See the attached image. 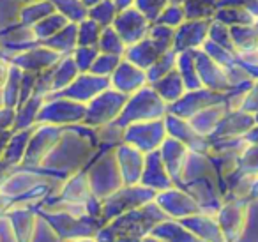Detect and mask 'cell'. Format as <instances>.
<instances>
[{
  "label": "cell",
  "instance_id": "cell-1",
  "mask_svg": "<svg viewBox=\"0 0 258 242\" xmlns=\"http://www.w3.org/2000/svg\"><path fill=\"white\" fill-rule=\"evenodd\" d=\"M85 170L89 175L92 195L101 202L124 186L120 168L115 157V147H99L97 154H94L90 159L89 168Z\"/></svg>",
  "mask_w": 258,
  "mask_h": 242
},
{
  "label": "cell",
  "instance_id": "cell-2",
  "mask_svg": "<svg viewBox=\"0 0 258 242\" xmlns=\"http://www.w3.org/2000/svg\"><path fill=\"white\" fill-rule=\"evenodd\" d=\"M166 113H168V104L158 96V92L151 85H145L127 97L124 110L115 122L120 128H125V126L135 124V122L163 118Z\"/></svg>",
  "mask_w": 258,
  "mask_h": 242
},
{
  "label": "cell",
  "instance_id": "cell-3",
  "mask_svg": "<svg viewBox=\"0 0 258 242\" xmlns=\"http://www.w3.org/2000/svg\"><path fill=\"white\" fill-rule=\"evenodd\" d=\"M158 193L152 189L145 188L142 184L137 186H122L120 189H117L115 193H111L110 196L103 200V209H101V219L103 223H110L111 219L122 216V214L135 210L138 207L145 205L149 202H154Z\"/></svg>",
  "mask_w": 258,
  "mask_h": 242
},
{
  "label": "cell",
  "instance_id": "cell-4",
  "mask_svg": "<svg viewBox=\"0 0 258 242\" xmlns=\"http://www.w3.org/2000/svg\"><path fill=\"white\" fill-rule=\"evenodd\" d=\"M87 113V104L68 99L60 96H46L44 104L37 115V124H51L68 128V126L82 124Z\"/></svg>",
  "mask_w": 258,
  "mask_h": 242
},
{
  "label": "cell",
  "instance_id": "cell-5",
  "mask_svg": "<svg viewBox=\"0 0 258 242\" xmlns=\"http://www.w3.org/2000/svg\"><path fill=\"white\" fill-rule=\"evenodd\" d=\"M127 97L129 96L111 89V87L103 90L90 103H87V113L83 118V124L90 126V128H101L104 124L115 122L124 110Z\"/></svg>",
  "mask_w": 258,
  "mask_h": 242
},
{
  "label": "cell",
  "instance_id": "cell-6",
  "mask_svg": "<svg viewBox=\"0 0 258 242\" xmlns=\"http://www.w3.org/2000/svg\"><path fill=\"white\" fill-rule=\"evenodd\" d=\"M166 136H168V133H166L165 117H163L156 118V120L135 122V124L125 126L122 142L137 147L142 152L149 154L158 150L161 147V143L166 140Z\"/></svg>",
  "mask_w": 258,
  "mask_h": 242
},
{
  "label": "cell",
  "instance_id": "cell-7",
  "mask_svg": "<svg viewBox=\"0 0 258 242\" xmlns=\"http://www.w3.org/2000/svg\"><path fill=\"white\" fill-rule=\"evenodd\" d=\"M48 223L55 228L62 240L71 242L82 237H96L103 228V221L92 216H73L68 212H51Z\"/></svg>",
  "mask_w": 258,
  "mask_h": 242
},
{
  "label": "cell",
  "instance_id": "cell-8",
  "mask_svg": "<svg viewBox=\"0 0 258 242\" xmlns=\"http://www.w3.org/2000/svg\"><path fill=\"white\" fill-rule=\"evenodd\" d=\"M247 203L249 200L246 198H225L216 212L225 242H237L240 238L247 221Z\"/></svg>",
  "mask_w": 258,
  "mask_h": 242
},
{
  "label": "cell",
  "instance_id": "cell-9",
  "mask_svg": "<svg viewBox=\"0 0 258 242\" xmlns=\"http://www.w3.org/2000/svg\"><path fill=\"white\" fill-rule=\"evenodd\" d=\"M152 22L144 15L142 11H138L137 8H127L124 11L117 13L111 27L115 29V32L120 36L122 43L125 46H133L138 41L145 39L149 36Z\"/></svg>",
  "mask_w": 258,
  "mask_h": 242
},
{
  "label": "cell",
  "instance_id": "cell-10",
  "mask_svg": "<svg viewBox=\"0 0 258 242\" xmlns=\"http://www.w3.org/2000/svg\"><path fill=\"white\" fill-rule=\"evenodd\" d=\"M62 135H64V128H60V126L41 124L30 136L23 163L30 164V166H37V164L44 163L58 143V140L62 138Z\"/></svg>",
  "mask_w": 258,
  "mask_h": 242
},
{
  "label": "cell",
  "instance_id": "cell-11",
  "mask_svg": "<svg viewBox=\"0 0 258 242\" xmlns=\"http://www.w3.org/2000/svg\"><path fill=\"white\" fill-rule=\"evenodd\" d=\"M154 202L159 205V209L170 217V219L180 221L187 216L202 212V207L198 205V202L189 195L187 191H184L179 186L161 191L156 195Z\"/></svg>",
  "mask_w": 258,
  "mask_h": 242
},
{
  "label": "cell",
  "instance_id": "cell-12",
  "mask_svg": "<svg viewBox=\"0 0 258 242\" xmlns=\"http://www.w3.org/2000/svg\"><path fill=\"white\" fill-rule=\"evenodd\" d=\"M218 103H225V94L214 92V90H209L205 87H202V89L197 90H187L179 101L168 104V113H173L182 118H191L198 111L204 110V108L212 106V104H218Z\"/></svg>",
  "mask_w": 258,
  "mask_h": 242
},
{
  "label": "cell",
  "instance_id": "cell-13",
  "mask_svg": "<svg viewBox=\"0 0 258 242\" xmlns=\"http://www.w3.org/2000/svg\"><path fill=\"white\" fill-rule=\"evenodd\" d=\"M106 89H110V78H108V76H97V75H92V73H80L71 85H68L64 90H60V92L48 94V96L68 97V99L87 104V103H90L97 94H101Z\"/></svg>",
  "mask_w": 258,
  "mask_h": 242
},
{
  "label": "cell",
  "instance_id": "cell-14",
  "mask_svg": "<svg viewBox=\"0 0 258 242\" xmlns=\"http://www.w3.org/2000/svg\"><path fill=\"white\" fill-rule=\"evenodd\" d=\"M165 124H166V133H168V136L182 142L191 152L209 156V152H211V140L195 131L193 126L189 124L187 118L177 117V115H173V113H166Z\"/></svg>",
  "mask_w": 258,
  "mask_h": 242
},
{
  "label": "cell",
  "instance_id": "cell-15",
  "mask_svg": "<svg viewBox=\"0 0 258 242\" xmlns=\"http://www.w3.org/2000/svg\"><path fill=\"white\" fill-rule=\"evenodd\" d=\"M60 58H62L60 53H57V51H53L51 48L39 43L37 46H30V48H27V50L20 51L18 55H15V57L11 58V64L20 68L22 71L39 75V73L53 68Z\"/></svg>",
  "mask_w": 258,
  "mask_h": 242
},
{
  "label": "cell",
  "instance_id": "cell-16",
  "mask_svg": "<svg viewBox=\"0 0 258 242\" xmlns=\"http://www.w3.org/2000/svg\"><path fill=\"white\" fill-rule=\"evenodd\" d=\"M115 157H117L118 168H120L124 186L140 184L145 166V152H142L137 147L129 145V143L122 142L115 147Z\"/></svg>",
  "mask_w": 258,
  "mask_h": 242
},
{
  "label": "cell",
  "instance_id": "cell-17",
  "mask_svg": "<svg viewBox=\"0 0 258 242\" xmlns=\"http://www.w3.org/2000/svg\"><path fill=\"white\" fill-rule=\"evenodd\" d=\"M170 48H173V41L156 39V37L147 36L145 39L138 41L137 44L129 46L124 53V58L147 71V69L151 68L152 64H156V60H158L165 51H168Z\"/></svg>",
  "mask_w": 258,
  "mask_h": 242
},
{
  "label": "cell",
  "instance_id": "cell-18",
  "mask_svg": "<svg viewBox=\"0 0 258 242\" xmlns=\"http://www.w3.org/2000/svg\"><path fill=\"white\" fill-rule=\"evenodd\" d=\"M193 55H195V66H197L198 76H200V82L205 89L221 94L230 90V82L226 78L225 68H221L218 62L212 60L202 48L193 50Z\"/></svg>",
  "mask_w": 258,
  "mask_h": 242
},
{
  "label": "cell",
  "instance_id": "cell-19",
  "mask_svg": "<svg viewBox=\"0 0 258 242\" xmlns=\"http://www.w3.org/2000/svg\"><path fill=\"white\" fill-rule=\"evenodd\" d=\"M145 85H149L147 71L135 66L133 62L125 60V58H122L120 64L113 71V75L110 76L111 89L118 90V92L125 94V96H131V94H135Z\"/></svg>",
  "mask_w": 258,
  "mask_h": 242
},
{
  "label": "cell",
  "instance_id": "cell-20",
  "mask_svg": "<svg viewBox=\"0 0 258 242\" xmlns=\"http://www.w3.org/2000/svg\"><path fill=\"white\" fill-rule=\"evenodd\" d=\"M209 27H211V20H186L182 25L175 29L173 50L186 51L202 48L207 41Z\"/></svg>",
  "mask_w": 258,
  "mask_h": 242
},
{
  "label": "cell",
  "instance_id": "cell-21",
  "mask_svg": "<svg viewBox=\"0 0 258 242\" xmlns=\"http://www.w3.org/2000/svg\"><path fill=\"white\" fill-rule=\"evenodd\" d=\"M158 150H159V156H161V161H163V164H165L166 171L170 173L172 180L175 182V186H179L191 150L187 149L182 142L172 138V136H166V140L161 143V147H159Z\"/></svg>",
  "mask_w": 258,
  "mask_h": 242
},
{
  "label": "cell",
  "instance_id": "cell-22",
  "mask_svg": "<svg viewBox=\"0 0 258 242\" xmlns=\"http://www.w3.org/2000/svg\"><path fill=\"white\" fill-rule=\"evenodd\" d=\"M254 122L253 113H247L242 110H228L225 113V117L219 120L218 128L214 129L209 140L214 142V140H225V138H240L249 131Z\"/></svg>",
  "mask_w": 258,
  "mask_h": 242
},
{
  "label": "cell",
  "instance_id": "cell-23",
  "mask_svg": "<svg viewBox=\"0 0 258 242\" xmlns=\"http://www.w3.org/2000/svg\"><path fill=\"white\" fill-rule=\"evenodd\" d=\"M140 184L149 189H152V191H156V193L166 191V189L175 186V182L172 180L170 173L166 171L165 164H163L161 156H159V150L145 154V166H144V173H142Z\"/></svg>",
  "mask_w": 258,
  "mask_h": 242
},
{
  "label": "cell",
  "instance_id": "cell-24",
  "mask_svg": "<svg viewBox=\"0 0 258 242\" xmlns=\"http://www.w3.org/2000/svg\"><path fill=\"white\" fill-rule=\"evenodd\" d=\"M58 191H60L58 193V202L80 203V205H85L94 196L92 189H90L87 170H78L76 173L69 175V177L62 182Z\"/></svg>",
  "mask_w": 258,
  "mask_h": 242
},
{
  "label": "cell",
  "instance_id": "cell-25",
  "mask_svg": "<svg viewBox=\"0 0 258 242\" xmlns=\"http://www.w3.org/2000/svg\"><path fill=\"white\" fill-rule=\"evenodd\" d=\"M180 223L204 242H225L223 231L219 228V223L214 214L198 212L180 219Z\"/></svg>",
  "mask_w": 258,
  "mask_h": 242
},
{
  "label": "cell",
  "instance_id": "cell-26",
  "mask_svg": "<svg viewBox=\"0 0 258 242\" xmlns=\"http://www.w3.org/2000/svg\"><path fill=\"white\" fill-rule=\"evenodd\" d=\"M80 75L76 62L73 55H66L62 57L53 68L48 69V78H50V94L60 92L68 85L75 82V78Z\"/></svg>",
  "mask_w": 258,
  "mask_h": 242
},
{
  "label": "cell",
  "instance_id": "cell-27",
  "mask_svg": "<svg viewBox=\"0 0 258 242\" xmlns=\"http://www.w3.org/2000/svg\"><path fill=\"white\" fill-rule=\"evenodd\" d=\"M228 111L225 103H218V104H212V106L204 108L202 111H198L197 115H193L189 120V124L193 126V129L197 133H200L202 136L209 138V136L214 133V129L218 128L219 120L225 117V113Z\"/></svg>",
  "mask_w": 258,
  "mask_h": 242
},
{
  "label": "cell",
  "instance_id": "cell-28",
  "mask_svg": "<svg viewBox=\"0 0 258 242\" xmlns=\"http://www.w3.org/2000/svg\"><path fill=\"white\" fill-rule=\"evenodd\" d=\"M149 85H151L152 89L158 92V96L161 97V99L165 101L166 104L175 103V101H179L180 97H182L184 94L187 92L186 85H184V82H182V78H180L177 68L173 69V71H170L166 76L159 78L158 82L149 83Z\"/></svg>",
  "mask_w": 258,
  "mask_h": 242
},
{
  "label": "cell",
  "instance_id": "cell-29",
  "mask_svg": "<svg viewBox=\"0 0 258 242\" xmlns=\"http://www.w3.org/2000/svg\"><path fill=\"white\" fill-rule=\"evenodd\" d=\"M151 233L163 238V240H166V242H204L202 238H198L193 231L187 230L180 221H175V219H165L163 223H159Z\"/></svg>",
  "mask_w": 258,
  "mask_h": 242
},
{
  "label": "cell",
  "instance_id": "cell-30",
  "mask_svg": "<svg viewBox=\"0 0 258 242\" xmlns=\"http://www.w3.org/2000/svg\"><path fill=\"white\" fill-rule=\"evenodd\" d=\"M41 44L51 48L53 51L60 53L62 57L71 55L73 51L76 50V46H78V23H75V22L68 23L60 32L51 36L50 39L43 41Z\"/></svg>",
  "mask_w": 258,
  "mask_h": 242
},
{
  "label": "cell",
  "instance_id": "cell-31",
  "mask_svg": "<svg viewBox=\"0 0 258 242\" xmlns=\"http://www.w3.org/2000/svg\"><path fill=\"white\" fill-rule=\"evenodd\" d=\"M43 104H44V96L43 94L34 92L32 96L25 101V103H22L18 106V113H16L15 128L13 129L20 131V129L32 128V126L37 122V115H39Z\"/></svg>",
  "mask_w": 258,
  "mask_h": 242
},
{
  "label": "cell",
  "instance_id": "cell-32",
  "mask_svg": "<svg viewBox=\"0 0 258 242\" xmlns=\"http://www.w3.org/2000/svg\"><path fill=\"white\" fill-rule=\"evenodd\" d=\"M34 133V128L20 129L15 135H11L8 145L4 150V161L8 164H20L23 163V157H25L27 147H29L30 136Z\"/></svg>",
  "mask_w": 258,
  "mask_h": 242
},
{
  "label": "cell",
  "instance_id": "cell-33",
  "mask_svg": "<svg viewBox=\"0 0 258 242\" xmlns=\"http://www.w3.org/2000/svg\"><path fill=\"white\" fill-rule=\"evenodd\" d=\"M68 23H71L66 18L62 13L55 11L51 15H48L46 18H43L41 22H37L36 25H32V32L36 37L37 43H43V41L50 39L51 36H55L57 32H60Z\"/></svg>",
  "mask_w": 258,
  "mask_h": 242
},
{
  "label": "cell",
  "instance_id": "cell-34",
  "mask_svg": "<svg viewBox=\"0 0 258 242\" xmlns=\"http://www.w3.org/2000/svg\"><path fill=\"white\" fill-rule=\"evenodd\" d=\"M55 11L57 9L50 0H36V2H30L20 9V23L25 27H32Z\"/></svg>",
  "mask_w": 258,
  "mask_h": 242
},
{
  "label": "cell",
  "instance_id": "cell-35",
  "mask_svg": "<svg viewBox=\"0 0 258 242\" xmlns=\"http://www.w3.org/2000/svg\"><path fill=\"white\" fill-rule=\"evenodd\" d=\"M22 76L23 71L16 66H11V71L2 87V101L8 108H18L20 104V90H22Z\"/></svg>",
  "mask_w": 258,
  "mask_h": 242
},
{
  "label": "cell",
  "instance_id": "cell-36",
  "mask_svg": "<svg viewBox=\"0 0 258 242\" xmlns=\"http://www.w3.org/2000/svg\"><path fill=\"white\" fill-rule=\"evenodd\" d=\"M182 8L186 20H209L219 9V0H186Z\"/></svg>",
  "mask_w": 258,
  "mask_h": 242
},
{
  "label": "cell",
  "instance_id": "cell-37",
  "mask_svg": "<svg viewBox=\"0 0 258 242\" xmlns=\"http://www.w3.org/2000/svg\"><path fill=\"white\" fill-rule=\"evenodd\" d=\"M177 55H179V51H175L173 48L165 51V53L156 60V64H152L151 68L147 69L149 83L158 82L159 78H163V76H166L170 71H173V69L177 68Z\"/></svg>",
  "mask_w": 258,
  "mask_h": 242
},
{
  "label": "cell",
  "instance_id": "cell-38",
  "mask_svg": "<svg viewBox=\"0 0 258 242\" xmlns=\"http://www.w3.org/2000/svg\"><path fill=\"white\" fill-rule=\"evenodd\" d=\"M117 8H115L113 0H101L97 4L90 6L89 11H87V18L97 22L101 27H110L113 23L115 16H117Z\"/></svg>",
  "mask_w": 258,
  "mask_h": 242
},
{
  "label": "cell",
  "instance_id": "cell-39",
  "mask_svg": "<svg viewBox=\"0 0 258 242\" xmlns=\"http://www.w3.org/2000/svg\"><path fill=\"white\" fill-rule=\"evenodd\" d=\"M97 48H99V51H103V53L118 55V57H124L125 50H127V46L122 43L120 36L115 32V29L111 25L103 29L101 37H99V43H97Z\"/></svg>",
  "mask_w": 258,
  "mask_h": 242
},
{
  "label": "cell",
  "instance_id": "cell-40",
  "mask_svg": "<svg viewBox=\"0 0 258 242\" xmlns=\"http://www.w3.org/2000/svg\"><path fill=\"white\" fill-rule=\"evenodd\" d=\"M103 27L90 18H85L78 23V46H97Z\"/></svg>",
  "mask_w": 258,
  "mask_h": 242
},
{
  "label": "cell",
  "instance_id": "cell-41",
  "mask_svg": "<svg viewBox=\"0 0 258 242\" xmlns=\"http://www.w3.org/2000/svg\"><path fill=\"white\" fill-rule=\"evenodd\" d=\"M237 242H258V200H249L247 203V221Z\"/></svg>",
  "mask_w": 258,
  "mask_h": 242
},
{
  "label": "cell",
  "instance_id": "cell-42",
  "mask_svg": "<svg viewBox=\"0 0 258 242\" xmlns=\"http://www.w3.org/2000/svg\"><path fill=\"white\" fill-rule=\"evenodd\" d=\"M122 58L124 57L99 51V55L96 57V60H94V64H92V68H90L89 73L97 75V76H108V78H110V76L113 75L115 69H117V66L120 64Z\"/></svg>",
  "mask_w": 258,
  "mask_h": 242
},
{
  "label": "cell",
  "instance_id": "cell-43",
  "mask_svg": "<svg viewBox=\"0 0 258 242\" xmlns=\"http://www.w3.org/2000/svg\"><path fill=\"white\" fill-rule=\"evenodd\" d=\"M237 171L244 175L258 177V145L247 143V147L242 150V154H240V157H239Z\"/></svg>",
  "mask_w": 258,
  "mask_h": 242
},
{
  "label": "cell",
  "instance_id": "cell-44",
  "mask_svg": "<svg viewBox=\"0 0 258 242\" xmlns=\"http://www.w3.org/2000/svg\"><path fill=\"white\" fill-rule=\"evenodd\" d=\"M184 22H186V13H184L182 4H168L163 9V13L158 16V20L154 23H161V25L177 29Z\"/></svg>",
  "mask_w": 258,
  "mask_h": 242
},
{
  "label": "cell",
  "instance_id": "cell-45",
  "mask_svg": "<svg viewBox=\"0 0 258 242\" xmlns=\"http://www.w3.org/2000/svg\"><path fill=\"white\" fill-rule=\"evenodd\" d=\"M73 58L76 62V68L80 73H89L92 68L94 60L99 55V48L97 46H76V50L73 51Z\"/></svg>",
  "mask_w": 258,
  "mask_h": 242
},
{
  "label": "cell",
  "instance_id": "cell-46",
  "mask_svg": "<svg viewBox=\"0 0 258 242\" xmlns=\"http://www.w3.org/2000/svg\"><path fill=\"white\" fill-rule=\"evenodd\" d=\"M170 4V0H135V8L142 11L152 23L158 20V16L163 13V9Z\"/></svg>",
  "mask_w": 258,
  "mask_h": 242
},
{
  "label": "cell",
  "instance_id": "cell-47",
  "mask_svg": "<svg viewBox=\"0 0 258 242\" xmlns=\"http://www.w3.org/2000/svg\"><path fill=\"white\" fill-rule=\"evenodd\" d=\"M240 110L247 111V113H256V111H258V80L253 83V85H251L249 92L246 94Z\"/></svg>",
  "mask_w": 258,
  "mask_h": 242
},
{
  "label": "cell",
  "instance_id": "cell-48",
  "mask_svg": "<svg viewBox=\"0 0 258 242\" xmlns=\"http://www.w3.org/2000/svg\"><path fill=\"white\" fill-rule=\"evenodd\" d=\"M11 66H13L11 60H9L4 53H0V90H2V87H4L6 80H8L9 71H11Z\"/></svg>",
  "mask_w": 258,
  "mask_h": 242
},
{
  "label": "cell",
  "instance_id": "cell-49",
  "mask_svg": "<svg viewBox=\"0 0 258 242\" xmlns=\"http://www.w3.org/2000/svg\"><path fill=\"white\" fill-rule=\"evenodd\" d=\"M244 140H246L247 143H251V145H258V124H254L253 128L244 135Z\"/></svg>",
  "mask_w": 258,
  "mask_h": 242
},
{
  "label": "cell",
  "instance_id": "cell-50",
  "mask_svg": "<svg viewBox=\"0 0 258 242\" xmlns=\"http://www.w3.org/2000/svg\"><path fill=\"white\" fill-rule=\"evenodd\" d=\"M115 2V8H117V11H124V9L127 8H133L135 6V0H113Z\"/></svg>",
  "mask_w": 258,
  "mask_h": 242
},
{
  "label": "cell",
  "instance_id": "cell-51",
  "mask_svg": "<svg viewBox=\"0 0 258 242\" xmlns=\"http://www.w3.org/2000/svg\"><path fill=\"white\" fill-rule=\"evenodd\" d=\"M247 200H258V177L254 178L253 186H251V191H249V196Z\"/></svg>",
  "mask_w": 258,
  "mask_h": 242
},
{
  "label": "cell",
  "instance_id": "cell-52",
  "mask_svg": "<svg viewBox=\"0 0 258 242\" xmlns=\"http://www.w3.org/2000/svg\"><path fill=\"white\" fill-rule=\"evenodd\" d=\"M115 242H142L140 237H131V235H120L115 238Z\"/></svg>",
  "mask_w": 258,
  "mask_h": 242
},
{
  "label": "cell",
  "instance_id": "cell-53",
  "mask_svg": "<svg viewBox=\"0 0 258 242\" xmlns=\"http://www.w3.org/2000/svg\"><path fill=\"white\" fill-rule=\"evenodd\" d=\"M142 242H166V240H163V238H159V237H156V235L149 233V235H145V237L142 238Z\"/></svg>",
  "mask_w": 258,
  "mask_h": 242
},
{
  "label": "cell",
  "instance_id": "cell-54",
  "mask_svg": "<svg viewBox=\"0 0 258 242\" xmlns=\"http://www.w3.org/2000/svg\"><path fill=\"white\" fill-rule=\"evenodd\" d=\"M71 242H97L96 237H82V238H75Z\"/></svg>",
  "mask_w": 258,
  "mask_h": 242
},
{
  "label": "cell",
  "instance_id": "cell-55",
  "mask_svg": "<svg viewBox=\"0 0 258 242\" xmlns=\"http://www.w3.org/2000/svg\"><path fill=\"white\" fill-rule=\"evenodd\" d=\"M186 0H170V4H184Z\"/></svg>",
  "mask_w": 258,
  "mask_h": 242
}]
</instances>
